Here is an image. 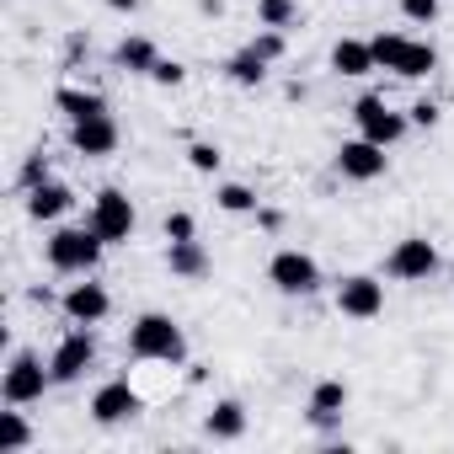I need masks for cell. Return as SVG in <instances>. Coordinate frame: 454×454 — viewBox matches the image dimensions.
<instances>
[{
  "label": "cell",
  "instance_id": "cell-1",
  "mask_svg": "<svg viewBox=\"0 0 454 454\" xmlns=\"http://www.w3.org/2000/svg\"><path fill=\"white\" fill-rule=\"evenodd\" d=\"M129 353H134L139 364H182V358H187V337H182V326H176L171 316L145 310V316L129 326Z\"/></svg>",
  "mask_w": 454,
  "mask_h": 454
},
{
  "label": "cell",
  "instance_id": "cell-2",
  "mask_svg": "<svg viewBox=\"0 0 454 454\" xmlns=\"http://www.w3.org/2000/svg\"><path fill=\"white\" fill-rule=\"evenodd\" d=\"M102 236L91 224H59L49 236V268L54 273H70V278H91V268L102 262Z\"/></svg>",
  "mask_w": 454,
  "mask_h": 454
},
{
  "label": "cell",
  "instance_id": "cell-3",
  "mask_svg": "<svg viewBox=\"0 0 454 454\" xmlns=\"http://www.w3.org/2000/svg\"><path fill=\"white\" fill-rule=\"evenodd\" d=\"M49 385H54V374L43 369L38 353H12L6 374H0V395H6V406H33V401H43Z\"/></svg>",
  "mask_w": 454,
  "mask_h": 454
},
{
  "label": "cell",
  "instance_id": "cell-4",
  "mask_svg": "<svg viewBox=\"0 0 454 454\" xmlns=\"http://www.w3.org/2000/svg\"><path fill=\"white\" fill-rule=\"evenodd\" d=\"M385 273H390L395 284H427V278L438 273V247H433L427 236H401V241L390 247V257H385Z\"/></svg>",
  "mask_w": 454,
  "mask_h": 454
},
{
  "label": "cell",
  "instance_id": "cell-5",
  "mask_svg": "<svg viewBox=\"0 0 454 454\" xmlns=\"http://www.w3.org/2000/svg\"><path fill=\"white\" fill-rule=\"evenodd\" d=\"M86 224H91V231H97L107 247H118V241H129V236H134V224H139V219H134V203H129V192H118V187H102V192L91 198V219H86Z\"/></svg>",
  "mask_w": 454,
  "mask_h": 454
},
{
  "label": "cell",
  "instance_id": "cell-6",
  "mask_svg": "<svg viewBox=\"0 0 454 454\" xmlns=\"http://www.w3.org/2000/svg\"><path fill=\"white\" fill-rule=\"evenodd\" d=\"M268 278H273V289L278 294H289V300H305V294H316L321 289V262L310 257V252H278L273 262H268Z\"/></svg>",
  "mask_w": 454,
  "mask_h": 454
},
{
  "label": "cell",
  "instance_id": "cell-7",
  "mask_svg": "<svg viewBox=\"0 0 454 454\" xmlns=\"http://www.w3.org/2000/svg\"><path fill=\"white\" fill-rule=\"evenodd\" d=\"M353 123H358V134L364 139H374V145H401V134H406V113H395V107H385V97H358L353 102Z\"/></svg>",
  "mask_w": 454,
  "mask_h": 454
},
{
  "label": "cell",
  "instance_id": "cell-8",
  "mask_svg": "<svg viewBox=\"0 0 454 454\" xmlns=\"http://www.w3.org/2000/svg\"><path fill=\"white\" fill-rule=\"evenodd\" d=\"M337 176H348V182H380L385 176V166H390V155H385V145H374V139H342L337 145Z\"/></svg>",
  "mask_w": 454,
  "mask_h": 454
},
{
  "label": "cell",
  "instance_id": "cell-9",
  "mask_svg": "<svg viewBox=\"0 0 454 454\" xmlns=\"http://www.w3.org/2000/svg\"><path fill=\"white\" fill-rule=\"evenodd\" d=\"M337 310H342L348 321H374V316H385V284H380L374 273H348V278L337 284Z\"/></svg>",
  "mask_w": 454,
  "mask_h": 454
},
{
  "label": "cell",
  "instance_id": "cell-10",
  "mask_svg": "<svg viewBox=\"0 0 454 454\" xmlns=\"http://www.w3.org/2000/svg\"><path fill=\"white\" fill-rule=\"evenodd\" d=\"M91 364H97V337H91V326H75V332L59 337V348H54V358H49V374H54V385H70V380H81Z\"/></svg>",
  "mask_w": 454,
  "mask_h": 454
},
{
  "label": "cell",
  "instance_id": "cell-11",
  "mask_svg": "<svg viewBox=\"0 0 454 454\" xmlns=\"http://www.w3.org/2000/svg\"><path fill=\"white\" fill-rule=\"evenodd\" d=\"M59 310L70 316V326H97V321H107V310H113V294L102 289V284H70L65 289V300H59Z\"/></svg>",
  "mask_w": 454,
  "mask_h": 454
},
{
  "label": "cell",
  "instance_id": "cell-12",
  "mask_svg": "<svg viewBox=\"0 0 454 454\" xmlns=\"http://www.w3.org/2000/svg\"><path fill=\"white\" fill-rule=\"evenodd\" d=\"M139 390L129 385V380H107L97 395H91V417L102 422V427H118V422H129V417H139Z\"/></svg>",
  "mask_w": 454,
  "mask_h": 454
},
{
  "label": "cell",
  "instance_id": "cell-13",
  "mask_svg": "<svg viewBox=\"0 0 454 454\" xmlns=\"http://www.w3.org/2000/svg\"><path fill=\"white\" fill-rule=\"evenodd\" d=\"M70 145H75V155H86V160L113 155V150H118V123H113V113H97V118L70 123Z\"/></svg>",
  "mask_w": 454,
  "mask_h": 454
},
{
  "label": "cell",
  "instance_id": "cell-14",
  "mask_svg": "<svg viewBox=\"0 0 454 454\" xmlns=\"http://www.w3.org/2000/svg\"><path fill=\"white\" fill-rule=\"evenodd\" d=\"M70 203H75V192L65 187V182H38V187H27V214L38 219V224H54L59 214H70Z\"/></svg>",
  "mask_w": 454,
  "mask_h": 454
},
{
  "label": "cell",
  "instance_id": "cell-15",
  "mask_svg": "<svg viewBox=\"0 0 454 454\" xmlns=\"http://www.w3.org/2000/svg\"><path fill=\"white\" fill-rule=\"evenodd\" d=\"M203 433H208V438H219V443L247 438V406H241V401H214V406H208V417H203Z\"/></svg>",
  "mask_w": 454,
  "mask_h": 454
},
{
  "label": "cell",
  "instance_id": "cell-16",
  "mask_svg": "<svg viewBox=\"0 0 454 454\" xmlns=\"http://www.w3.org/2000/svg\"><path fill=\"white\" fill-rule=\"evenodd\" d=\"M332 70L358 81V75H374L380 65H374V49H369V43H358V38H337V43H332Z\"/></svg>",
  "mask_w": 454,
  "mask_h": 454
},
{
  "label": "cell",
  "instance_id": "cell-17",
  "mask_svg": "<svg viewBox=\"0 0 454 454\" xmlns=\"http://www.w3.org/2000/svg\"><path fill=\"white\" fill-rule=\"evenodd\" d=\"M342 411H348V385H342V380H321V385L310 390V422L326 427V422H337Z\"/></svg>",
  "mask_w": 454,
  "mask_h": 454
},
{
  "label": "cell",
  "instance_id": "cell-18",
  "mask_svg": "<svg viewBox=\"0 0 454 454\" xmlns=\"http://www.w3.org/2000/svg\"><path fill=\"white\" fill-rule=\"evenodd\" d=\"M166 268H171L176 278H203V273H208L203 241H198V236H192V241H171V247H166Z\"/></svg>",
  "mask_w": 454,
  "mask_h": 454
},
{
  "label": "cell",
  "instance_id": "cell-19",
  "mask_svg": "<svg viewBox=\"0 0 454 454\" xmlns=\"http://www.w3.org/2000/svg\"><path fill=\"white\" fill-rule=\"evenodd\" d=\"M54 107L70 118V123H81V118H97V113H107V102L97 97V91H81V86H59L54 91Z\"/></svg>",
  "mask_w": 454,
  "mask_h": 454
},
{
  "label": "cell",
  "instance_id": "cell-20",
  "mask_svg": "<svg viewBox=\"0 0 454 454\" xmlns=\"http://www.w3.org/2000/svg\"><path fill=\"white\" fill-rule=\"evenodd\" d=\"M113 59H118V70H129V75H150V70L160 65V54H155L150 38H123Z\"/></svg>",
  "mask_w": 454,
  "mask_h": 454
},
{
  "label": "cell",
  "instance_id": "cell-21",
  "mask_svg": "<svg viewBox=\"0 0 454 454\" xmlns=\"http://www.w3.org/2000/svg\"><path fill=\"white\" fill-rule=\"evenodd\" d=\"M224 75H231L236 86H262V81H268V59H262L252 43H247V49H241L231 65H224Z\"/></svg>",
  "mask_w": 454,
  "mask_h": 454
},
{
  "label": "cell",
  "instance_id": "cell-22",
  "mask_svg": "<svg viewBox=\"0 0 454 454\" xmlns=\"http://www.w3.org/2000/svg\"><path fill=\"white\" fill-rule=\"evenodd\" d=\"M369 49H374V65H380V70H395V75H401L411 38H406V33H380V38H369Z\"/></svg>",
  "mask_w": 454,
  "mask_h": 454
},
{
  "label": "cell",
  "instance_id": "cell-23",
  "mask_svg": "<svg viewBox=\"0 0 454 454\" xmlns=\"http://www.w3.org/2000/svg\"><path fill=\"white\" fill-rule=\"evenodd\" d=\"M214 203H219L224 214H257L262 198H257L247 182H219V187H214Z\"/></svg>",
  "mask_w": 454,
  "mask_h": 454
},
{
  "label": "cell",
  "instance_id": "cell-24",
  "mask_svg": "<svg viewBox=\"0 0 454 454\" xmlns=\"http://www.w3.org/2000/svg\"><path fill=\"white\" fill-rule=\"evenodd\" d=\"M33 443V427L22 411H0V454H22Z\"/></svg>",
  "mask_w": 454,
  "mask_h": 454
},
{
  "label": "cell",
  "instance_id": "cell-25",
  "mask_svg": "<svg viewBox=\"0 0 454 454\" xmlns=\"http://www.w3.org/2000/svg\"><path fill=\"white\" fill-rule=\"evenodd\" d=\"M438 70V49L433 43H417L411 38V49H406V65H401V75L406 81H422V75H433Z\"/></svg>",
  "mask_w": 454,
  "mask_h": 454
},
{
  "label": "cell",
  "instance_id": "cell-26",
  "mask_svg": "<svg viewBox=\"0 0 454 454\" xmlns=\"http://www.w3.org/2000/svg\"><path fill=\"white\" fill-rule=\"evenodd\" d=\"M300 12H294V0H257V27H289Z\"/></svg>",
  "mask_w": 454,
  "mask_h": 454
},
{
  "label": "cell",
  "instance_id": "cell-27",
  "mask_svg": "<svg viewBox=\"0 0 454 454\" xmlns=\"http://www.w3.org/2000/svg\"><path fill=\"white\" fill-rule=\"evenodd\" d=\"M252 49H257V54H262V59H268V65H278V59H284V49H289V43H284V33H278V27H262V33H257V38H252Z\"/></svg>",
  "mask_w": 454,
  "mask_h": 454
},
{
  "label": "cell",
  "instance_id": "cell-28",
  "mask_svg": "<svg viewBox=\"0 0 454 454\" xmlns=\"http://www.w3.org/2000/svg\"><path fill=\"white\" fill-rule=\"evenodd\" d=\"M219 145H208V139H198V145H187V166L192 171H219Z\"/></svg>",
  "mask_w": 454,
  "mask_h": 454
},
{
  "label": "cell",
  "instance_id": "cell-29",
  "mask_svg": "<svg viewBox=\"0 0 454 454\" xmlns=\"http://www.w3.org/2000/svg\"><path fill=\"white\" fill-rule=\"evenodd\" d=\"M401 17L417 22V27H433L438 22V0H401Z\"/></svg>",
  "mask_w": 454,
  "mask_h": 454
},
{
  "label": "cell",
  "instance_id": "cell-30",
  "mask_svg": "<svg viewBox=\"0 0 454 454\" xmlns=\"http://www.w3.org/2000/svg\"><path fill=\"white\" fill-rule=\"evenodd\" d=\"M38 182H49V155H43V150H33V155L22 160V192L38 187Z\"/></svg>",
  "mask_w": 454,
  "mask_h": 454
},
{
  "label": "cell",
  "instance_id": "cell-31",
  "mask_svg": "<svg viewBox=\"0 0 454 454\" xmlns=\"http://www.w3.org/2000/svg\"><path fill=\"white\" fill-rule=\"evenodd\" d=\"M160 231H166V241H192V236H198V224H192V214H166Z\"/></svg>",
  "mask_w": 454,
  "mask_h": 454
},
{
  "label": "cell",
  "instance_id": "cell-32",
  "mask_svg": "<svg viewBox=\"0 0 454 454\" xmlns=\"http://www.w3.org/2000/svg\"><path fill=\"white\" fill-rule=\"evenodd\" d=\"M150 81H155V86H182V81H187V70H182L176 59H160V65L150 70Z\"/></svg>",
  "mask_w": 454,
  "mask_h": 454
},
{
  "label": "cell",
  "instance_id": "cell-33",
  "mask_svg": "<svg viewBox=\"0 0 454 454\" xmlns=\"http://www.w3.org/2000/svg\"><path fill=\"white\" fill-rule=\"evenodd\" d=\"M406 118H411L417 129H433V123H438V102H427V97H422V102H411V107H406Z\"/></svg>",
  "mask_w": 454,
  "mask_h": 454
},
{
  "label": "cell",
  "instance_id": "cell-34",
  "mask_svg": "<svg viewBox=\"0 0 454 454\" xmlns=\"http://www.w3.org/2000/svg\"><path fill=\"white\" fill-rule=\"evenodd\" d=\"M107 12H118V17H134V12H139V0H107Z\"/></svg>",
  "mask_w": 454,
  "mask_h": 454
},
{
  "label": "cell",
  "instance_id": "cell-35",
  "mask_svg": "<svg viewBox=\"0 0 454 454\" xmlns=\"http://www.w3.org/2000/svg\"><path fill=\"white\" fill-rule=\"evenodd\" d=\"M198 12H203V17H219V12H224V0H198Z\"/></svg>",
  "mask_w": 454,
  "mask_h": 454
}]
</instances>
